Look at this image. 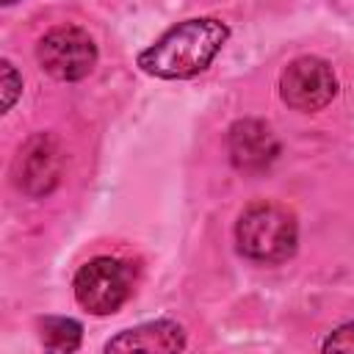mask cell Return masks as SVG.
Wrapping results in <instances>:
<instances>
[{
    "label": "cell",
    "mask_w": 354,
    "mask_h": 354,
    "mask_svg": "<svg viewBox=\"0 0 354 354\" xmlns=\"http://www.w3.org/2000/svg\"><path fill=\"white\" fill-rule=\"evenodd\" d=\"M230 28L216 17H196L169 28L155 44L138 53V66L160 80H185L210 66L224 47Z\"/></svg>",
    "instance_id": "cell-1"
},
{
    "label": "cell",
    "mask_w": 354,
    "mask_h": 354,
    "mask_svg": "<svg viewBox=\"0 0 354 354\" xmlns=\"http://www.w3.org/2000/svg\"><path fill=\"white\" fill-rule=\"evenodd\" d=\"M238 252L254 263H282L296 252V216L277 202H252L235 224Z\"/></svg>",
    "instance_id": "cell-2"
},
{
    "label": "cell",
    "mask_w": 354,
    "mask_h": 354,
    "mask_svg": "<svg viewBox=\"0 0 354 354\" xmlns=\"http://www.w3.org/2000/svg\"><path fill=\"white\" fill-rule=\"evenodd\" d=\"M72 290L77 304L91 315H111L127 301L133 290V274L116 257H94L77 268Z\"/></svg>",
    "instance_id": "cell-3"
},
{
    "label": "cell",
    "mask_w": 354,
    "mask_h": 354,
    "mask_svg": "<svg viewBox=\"0 0 354 354\" xmlns=\"http://www.w3.org/2000/svg\"><path fill=\"white\" fill-rule=\"evenodd\" d=\"M36 58H39V66L50 77L64 80V83H75V80H83L94 69L97 44L83 28L58 25V28H50L39 39Z\"/></svg>",
    "instance_id": "cell-4"
},
{
    "label": "cell",
    "mask_w": 354,
    "mask_h": 354,
    "mask_svg": "<svg viewBox=\"0 0 354 354\" xmlns=\"http://www.w3.org/2000/svg\"><path fill=\"white\" fill-rule=\"evenodd\" d=\"M337 94V77L332 66L318 55L293 58L279 75V97L293 111H321Z\"/></svg>",
    "instance_id": "cell-5"
},
{
    "label": "cell",
    "mask_w": 354,
    "mask_h": 354,
    "mask_svg": "<svg viewBox=\"0 0 354 354\" xmlns=\"http://www.w3.org/2000/svg\"><path fill=\"white\" fill-rule=\"evenodd\" d=\"M230 160L241 171H263L279 155L274 130L260 119H238L227 133Z\"/></svg>",
    "instance_id": "cell-6"
},
{
    "label": "cell",
    "mask_w": 354,
    "mask_h": 354,
    "mask_svg": "<svg viewBox=\"0 0 354 354\" xmlns=\"http://www.w3.org/2000/svg\"><path fill=\"white\" fill-rule=\"evenodd\" d=\"M14 174H17V185L25 194H30V196L50 194L61 177V155H58L55 141L50 136L30 138L17 155Z\"/></svg>",
    "instance_id": "cell-7"
},
{
    "label": "cell",
    "mask_w": 354,
    "mask_h": 354,
    "mask_svg": "<svg viewBox=\"0 0 354 354\" xmlns=\"http://www.w3.org/2000/svg\"><path fill=\"white\" fill-rule=\"evenodd\" d=\"M185 348V332L174 321H149L119 332L105 343V351H180Z\"/></svg>",
    "instance_id": "cell-8"
},
{
    "label": "cell",
    "mask_w": 354,
    "mask_h": 354,
    "mask_svg": "<svg viewBox=\"0 0 354 354\" xmlns=\"http://www.w3.org/2000/svg\"><path fill=\"white\" fill-rule=\"evenodd\" d=\"M39 329H41V343L50 351H75L83 337V326L75 318H61V315L41 318Z\"/></svg>",
    "instance_id": "cell-9"
},
{
    "label": "cell",
    "mask_w": 354,
    "mask_h": 354,
    "mask_svg": "<svg viewBox=\"0 0 354 354\" xmlns=\"http://www.w3.org/2000/svg\"><path fill=\"white\" fill-rule=\"evenodd\" d=\"M324 351H354V321L337 326L321 346Z\"/></svg>",
    "instance_id": "cell-10"
},
{
    "label": "cell",
    "mask_w": 354,
    "mask_h": 354,
    "mask_svg": "<svg viewBox=\"0 0 354 354\" xmlns=\"http://www.w3.org/2000/svg\"><path fill=\"white\" fill-rule=\"evenodd\" d=\"M0 66H3V111H8L14 105L19 88H22V80L17 77V72H14V66L8 61H3Z\"/></svg>",
    "instance_id": "cell-11"
},
{
    "label": "cell",
    "mask_w": 354,
    "mask_h": 354,
    "mask_svg": "<svg viewBox=\"0 0 354 354\" xmlns=\"http://www.w3.org/2000/svg\"><path fill=\"white\" fill-rule=\"evenodd\" d=\"M0 3H3V6H11V3H17V0H0Z\"/></svg>",
    "instance_id": "cell-12"
}]
</instances>
